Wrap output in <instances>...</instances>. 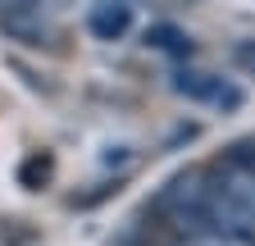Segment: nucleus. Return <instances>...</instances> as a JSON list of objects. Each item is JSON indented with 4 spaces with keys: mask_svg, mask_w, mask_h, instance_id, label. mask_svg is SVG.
<instances>
[{
    "mask_svg": "<svg viewBox=\"0 0 255 246\" xmlns=\"http://www.w3.org/2000/svg\"><path fill=\"white\" fill-rule=\"evenodd\" d=\"M214 182L223 192H228L251 219H255V146H237V150H228L214 169Z\"/></svg>",
    "mask_w": 255,
    "mask_h": 246,
    "instance_id": "f257e3e1",
    "label": "nucleus"
},
{
    "mask_svg": "<svg viewBox=\"0 0 255 246\" xmlns=\"http://www.w3.org/2000/svg\"><path fill=\"white\" fill-rule=\"evenodd\" d=\"M173 91L187 101H205V105H219V110H233L242 101V91L228 82V78H219V73H201V69H182L173 78Z\"/></svg>",
    "mask_w": 255,
    "mask_h": 246,
    "instance_id": "f03ea898",
    "label": "nucleus"
},
{
    "mask_svg": "<svg viewBox=\"0 0 255 246\" xmlns=\"http://www.w3.org/2000/svg\"><path fill=\"white\" fill-rule=\"evenodd\" d=\"M173 233L182 246H255V233H242L228 224H182Z\"/></svg>",
    "mask_w": 255,
    "mask_h": 246,
    "instance_id": "7ed1b4c3",
    "label": "nucleus"
},
{
    "mask_svg": "<svg viewBox=\"0 0 255 246\" xmlns=\"http://www.w3.org/2000/svg\"><path fill=\"white\" fill-rule=\"evenodd\" d=\"M128 23H132V9H128L123 0H101V5H91V14H87V27H91L101 41L123 37V32H128Z\"/></svg>",
    "mask_w": 255,
    "mask_h": 246,
    "instance_id": "20e7f679",
    "label": "nucleus"
}]
</instances>
